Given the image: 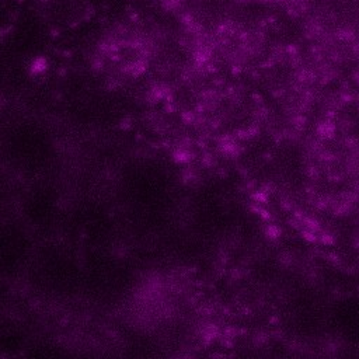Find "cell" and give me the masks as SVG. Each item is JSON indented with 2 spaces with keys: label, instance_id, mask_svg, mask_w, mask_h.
<instances>
[{
  "label": "cell",
  "instance_id": "obj_2",
  "mask_svg": "<svg viewBox=\"0 0 359 359\" xmlns=\"http://www.w3.org/2000/svg\"><path fill=\"white\" fill-rule=\"evenodd\" d=\"M83 251L67 240L41 241L24 278L41 297L66 302L83 294Z\"/></svg>",
  "mask_w": 359,
  "mask_h": 359
},
{
  "label": "cell",
  "instance_id": "obj_5",
  "mask_svg": "<svg viewBox=\"0 0 359 359\" xmlns=\"http://www.w3.org/2000/svg\"><path fill=\"white\" fill-rule=\"evenodd\" d=\"M83 294L97 302L114 303L125 297L133 285L129 264L111 248L83 251Z\"/></svg>",
  "mask_w": 359,
  "mask_h": 359
},
{
  "label": "cell",
  "instance_id": "obj_6",
  "mask_svg": "<svg viewBox=\"0 0 359 359\" xmlns=\"http://www.w3.org/2000/svg\"><path fill=\"white\" fill-rule=\"evenodd\" d=\"M39 243L15 213H0V279L11 285L24 280Z\"/></svg>",
  "mask_w": 359,
  "mask_h": 359
},
{
  "label": "cell",
  "instance_id": "obj_1",
  "mask_svg": "<svg viewBox=\"0 0 359 359\" xmlns=\"http://www.w3.org/2000/svg\"><path fill=\"white\" fill-rule=\"evenodd\" d=\"M180 172L158 160H144L123 168L115 184V202L123 220L158 233L177 216L182 202Z\"/></svg>",
  "mask_w": 359,
  "mask_h": 359
},
{
  "label": "cell",
  "instance_id": "obj_8",
  "mask_svg": "<svg viewBox=\"0 0 359 359\" xmlns=\"http://www.w3.org/2000/svg\"><path fill=\"white\" fill-rule=\"evenodd\" d=\"M11 283L0 279V316L4 313V310L8 306L10 297H11Z\"/></svg>",
  "mask_w": 359,
  "mask_h": 359
},
{
  "label": "cell",
  "instance_id": "obj_7",
  "mask_svg": "<svg viewBox=\"0 0 359 359\" xmlns=\"http://www.w3.org/2000/svg\"><path fill=\"white\" fill-rule=\"evenodd\" d=\"M15 181L8 174L6 167L0 161V213L8 210V206L14 201Z\"/></svg>",
  "mask_w": 359,
  "mask_h": 359
},
{
  "label": "cell",
  "instance_id": "obj_4",
  "mask_svg": "<svg viewBox=\"0 0 359 359\" xmlns=\"http://www.w3.org/2000/svg\"><path fill=\"white\" fill-rule=\"evenodd\" d=\"M13 203L15 215L42 241L62 234L69 201L55 177L20 184Z\"/></svg>",
  "mask_w": 359,
  "mask_h": 359
},
{
  "label": "cell",
  "instance_id": "obj_3",
  "mask_svg": "<svg viewBox=\"0 0 359 359\" xmlns=\"http://www.w3.org/2000/svg\"><path fill=\"white\" fill-rule=\"evenodd\" d=\"M121 217L116 202L112 203L100 195H84L67 203L62 231L67 233V241L81 251L111 248Z\"/></svg>",
  "mask_w": 359,
  "mask_h": 359
}]
</instances>
